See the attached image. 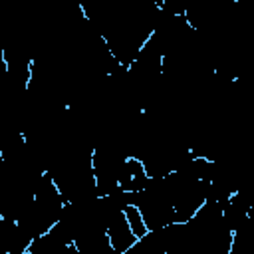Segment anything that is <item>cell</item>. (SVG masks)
I'll return each mask as SVG.
<instances>
[{"mask_svg":"<svg viewBox=\"0 0 254 254\" xmlns=\"http://www.w3.org/2000/svg\"><path fill=\"white\" fill-rule=\"evenodd\" d=\"M151 177L147 173V167L143 163V159H139L137 155H127L121 169H119V177H117V189L123 194H137L141 190H145L151 185Z\"/></svg>","mask_w":254,"mask_h":254,"instance_id":"cell-1","label":"cell"},{"mask_svg":"<svg viewBox=\"0 0 254 254\" xmlns=\"http://www.w3.org/2000/svg\"><path fill=\"white\" fill-rule=\"evenodd\" d=\"M105 230H107V238H109L115 254H127L139 242V238L133 234V230H131V226H129L121 208H115L111 212V216L107 218Z\"/></svg>","mask_w":254,"mask_h":254,"instance_id":"cell-2","label":"cell"},{"mask_svg":"<svg viewBox=\"0 0 254 254\" xmlns=\"http://www.w3.org/2000/svg\"><path fill=\"white\" fill-rule=\"evenodd\" d=\"M121 210H123V214H125V218H127V222H129L133 234H135L139 240H143L145 236L151 234V230H149V226H147V222H145V216H143L141 208H139L135 202H123V204H121Z\"/></svg>","mask_w":254,"mask_h":254,"instance_id":"cell-3","label":"cell"}]
</instances>
